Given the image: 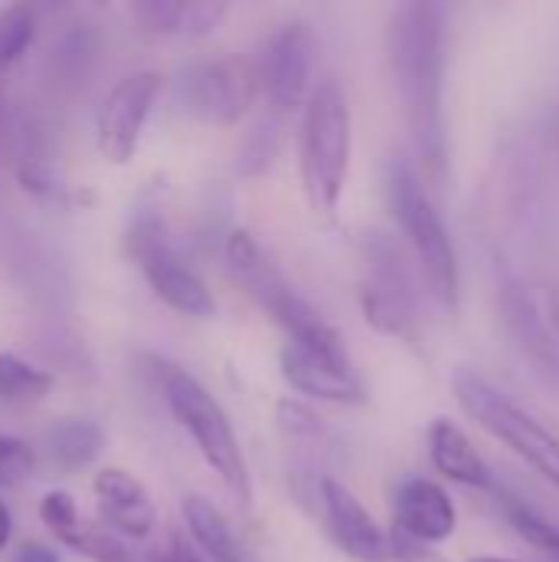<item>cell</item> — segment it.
<instances>
[{
    "label": "cell",
    "mask_w": 559,
    "mask_h": 562,
    "mask_svg": "<svg viewBox=\"0 0 559 562\" xmlns=\"http://www.w3.org/2000/svg\"><path fill=\"white\" fill-rule=\"evenodd\" d=\"M161 92V72L138 69L122 76L96 112V148L109 165H128L142 145L148 115Z\"/></svg>",
    "instance_id": "cell-11"
},
{
    "label": "cell",
    "mask_w": 559,
    "mask_h": 562,
    "mask_svg": "<svg viewBox=\"0 0 559 562\" xmlns=\"http://www.w3.org/2000/svg\"><path fill=\"white\" fill-rule=\"evenodd\" d=\"M10 562H63L59 553L46 543H36V540H26L13 550V560Z\"/></svg>",
    "instance_id": "cell-30"
},
{
    "label": "cell",
    "mask_w": 559,
    "mask_h": 562,
    "mask_svg": "<svg viewBox=\"0 0 559 562\" xmlns=\"http://www.w3.org/2000/svg\"><path fill=\"white\" fill-rule=\"evenodd\" d=\"M468 562H517V560H501V557H474V560Z\"/></svg>",
    "instance_id": "cell-32"
},
{
    "label": "cell",
    "mask_w": 559,
    "mask_h": 562,
    "mask_svg": "<svg viewBox=\"0 0 559 562\" xmlns=\"http://www.w3.org/2000/svg\"><path fill=\"white\" fill-rule=\"evenodd\" d=\"M389 207L415 254L428 293L445 310L455 313L461 300V270H458L455 240L445 227V217L432 204L425 184L405 161H392L389 168Z\"/></svg>",
    "instance_id": "cell-5"
},
{
    "label": "cell",
    "mask_w": 559,
    "mask_h": 562,
    "mask_svg": "<svg viewBox=\"0 0 559 562\" xmlns=\"http://www.w3.org/2000/svg\"><path fill=\"white\" fill-rule=\"evenodd\" d=\"M260 95L257 69L250 59L221 56L188 66L178 79L181 109L208 125H237Z\"/></svg>",
    "instance_id": "cell-8"
},
{
    "label": "cell",
    "mask_w": 559,
    "mask_h": 562,
    "mask_svg": "<svg viewBox=\"0 0 559 562\" xmlns=\"http://www.w3.org/2000/svg\"><path fill=\"white\" fill-rule=\"evenodd\" d=\"M145 562H204V557L194 550V543H188V537L181 530L165 533V540L158 547H152L145 557Z\"/></svg>",
    "instance_id": "cell-28"
},
{
    "label": "cell",
    "mask_w": 559,
    "mask_h": 562,
    "mask_svg": "<svg viewBox=\"0 0 559 562\" xmlns=\"http://www.w3.org/2000/svg\"><path fill=\"white\" fill-rule=\"evenodd\" d=\"M224 257L231 277L264 313H270V319L290 336V342L316 349L323 356H346L336 326L287 280V273L273 263V257L257 244L250 231H231L224 240Z\"/></svg>",
    "instance_id": "cell-3"
},
{
    "label": "cell",
    "mask_w": 559,
    "mask_h": 562,
    "mask_svg": "<svg viewBox=\"0 0 559 562\" xmlns=\"http://www.w3.org/2000/svg\"><path fill=\"white\" fill-rule=\"evenodd\" d=\"M428 458L435 471L455 484L474 487V491H491L494 477L471 438L451 422V418H435L428 428Z\"/></svg>",
    "instance_id": "cell-17"
},
{
    "label": "cell",
    "mask_w": 559,
    "mask_h": 562,
    "mask_svg": "<svg viewBox=\"0 0 559 562\" xmlns=\"http://www.w3.org/2000/svg\"><path fill=\"white\" fill-rule=\"evenodd\" d=\"M389 543H392V560L395 562H445L432 547H422L415 540H405L402 533H389Z\"/></svg>",
    "instance_id": "cell-29"
},
{
    "label": "cell",
    "mask_w": 559,
    "mask_h": 562,
    "mask_svg": "<svg viewBox=\"0 0 559 562\" xmlns=\"http://www.w3.org/2000/svg\"><path fill=\"white\" fill-rule=\"evenodd\" d=\"M43 448L59 471H82L102 454L105 431L89 418H59L46 428Z\"/></svg>",
    "instance_id": "cell-19"
},
{
    "label": "cell",
    "mask_w": 559,
    "mask_h": 562,
    "mask_svg": "<svg viewBox=\"0 0 559 562\" xmlns=\"http://www.w3.org/2000/svg\"><path fill=\"white\" fill-rule=\"evenodd\" d=\"M320 510L336 547L356 562H392L389 533L376 524L366 504L336 477H320Z\"/></svg>",
    "instance_id": "cell-12"
},
{
    "label": "cell",
    "mask_w": 559,
    "mask_h": 562,
    "mask_svg": "<svg viewBox=\"0 0 559 562\" xmlns=\"http://www.w3.org/2000/svg\"><path fill=\"white\" fill-rule=\"evenodd\" d=\"M280 138H283V115H267L254 125V132L244 138L241 151H237V171L241 175H264L270 168V161L280 151Z\"/></svg>",
    "instance_id": "cell-22"
},
{
    "label": "cell",
    "mask_w": 559,
    "mask_h": 562,
    "mask_svg": "<svg viewBox=\"0 0 559 562\" xmlns=\"http://www.w3.org/2000/svg\"><path fill=\"white\" fill-rule=\"evenodd\" d=\"M132 20L138 23L142 33L148 36H171L181 30L185 16V0H138L128 7Z\"/></svg>",
    "instance_id": "cell-24"
},
{
    "label": "cell",
    "mask_w": 559,
    "mask_h": 562,
    "mask_svg": "<svg viewBox=\"0 0 559 562\" xmlns=\"http://www.w3.org/2000/svg\"><path fill=\"white\" fill-rule=\"evenodd\" d=\"M507 520L514 524V530L537 550L550 553L559 560V524L550 517L537 514L534 507L521 504V501H507Z\"/></svg>",
    "instance_id": "cell-23"
},
{
    "label": "cell",
    "mask_w": 559,
    "mask_h": 562,
    "mask_svg": "<svg viewBox=\"0 0 559 562\" xmlns=\"http://www.w3.org/2000/svg\"><path fill=\"white\" fill-rule=\"evenodd\" d=\"M366 280L359 290L366 323L385 336H395L409 346L418 342V313H415V293L412 280L405 273V263L399 250L382 240L379 234L366 244Z\"/></svg>",
    "instance_id": "cell-10"
},
{
    "label": "cell",
    "mask_w": 559,
    "mask_h": 562,
    "mask_svg": "<svg viewBox=\"0 0 559 562\" xmlns=\"http://www.w3.org/2000/svg\"><path fill=\"white\" fill-rule=\"evenodd\" d=\"M155 385L161 392L165 408L178 422V428L194 441L198 454L204 464L221 477V484L237 497V504L250 507L254 487H250V471L244 448L237 441V431L221 408V402L181 366L168 359H155Z\"/></svg>",
    "instance_id": "cell-4"
},
{
    "label": "cell",
    "mask_w": 559,
    "mask_h": 562,
    "mask_svg": "<svg viewBox=\"0 0 559 562\" xmlns=\"http://www.w3.org/2000/svg\"><path fill=\"white\" fill-rule=\"evenodd\" d=\"M36 471V451L16 435H0V487H20Z\"/></svg>",
    "instance_id": "cell-25"
},
{
    "label": "cell",
    "mask_w": 559,
    "mask_h": 562,
    "mask_svg": "<svg viewBox=\"0 0 559 562\" xmlns=\"http://www.w3.org/2000/svg\"><path fill=\"white\" fill-rule=\"evenodd\" d=\"M458 510L451 494L428 477H409L395 491V533L422 547H438L455 537Z\"/></svg>",
    "instance_id": "cell-15"
},
{
    "label": "cell",
    "mask_w": 559,
    "mask_h": 562,
    "mask_svg": "<svg viewBox=\"0 0 559 562\" xmlns=\"http://www.w3.org/2000/svg\"><path fill=\"white\" fill-rule=\"evenodd\" d=\"M392 69L405 102L409 128L425 165L441 161V72L445 33L441 10L432 3H409L392 20Z\"/></svg>",
    "instance_id": "cell-1"
},
{
    "label": "cell",
    "mask_w": 559,
    "mask_h": 562,
    "mask_svg": "<svg viewBox=\"0 0 559 562\" xmlns=\"http://www.w3.org/2000/svg\"><path fill=\"white\" fill-rule=\"evenodd\" d=\"M96 510L102 520V530L125 540H148L158 527V510L148 494V487L125 468H99L92 477Z\"/></svg>",
    "instance_id": "cell-13"
},
{
    "label": "cell",
    "mask_w": 559,
    "mask_h": 562,
    "mask_svg": "<svg viewBox=\"0 0 559 562\" xmlns=\"http://www.w3.org/2000/svg\"><path fill=\"white\" fill-rule=\"evenodd\" d=\"M280 375L283 382L306 395V398H320V402H333V405H362L366 402V389L359 382V375L349 366V356H323L316 349L287 342L280 349Z\"/></svg>",
    "instance_id": "cell-14"
},
{
    "label": "cell",
    "mask_w": 559,
    "mask_h": 562,
    "mask_svg": "<svg viewBox=\"0 0 559 562\" xmlns=\"http://www.w3.org/2000/svg\"><path fill=\"white\" fill-rule=\"evenodd\" d=\"M10 537H13V517H10V507L0 501V553L10 547Z\"/></svg>",
    "instance_id": "cell-31"
},
{
    "label": "cell",
    "mask_w": 559,
    "mask_h": 562,
    "mask_svg": "<svg viewBox=\"0 0 559 562\" xmlns=\"http://www.w3.org/2000/svg\"><path fill=\"white\" fill-rule=\"evenodd\" d=\"M313 63H316V36L303 20H290L277 26L260 43L254 69L273 115H290L303 109L313 89Z\"/></svg>",
    "instance_id": "cell-9"
},
{
    "label": "cell",
    "mask_w": 559,
    "mask_h": 562,
    "mask_svg": "<svg viewBox=\"0 0 559 562\" xmlns=\"http://www.w3.org/2000/svg\"><path fill=\"white\" fill-rule=\"evenodd\" d=\"M125 250L145 273L152 293L175 313L188 319H211L217 313L214 293L201 280V273L185 263V257L171 247L168 227L158 207H142L125 231Z\"/></svg>",
    "instance_id": "cell-6"
},
{
    "label": "cell",
    "mask_w": 559,
    "mask_h": 562,
    "mask_svg": "<svg viewBox=\"0 0 559 562\" xmlns=\"http://www.w3.org/2000/svg\"><path fill=\"white\" fill-rule=\"evenodd\" d=\"M53 392V375L16 352H0V402L40 405Z\"/></svg>",
    "instance_id": "cell-21"
},
{
    "label": "cell",
    "mask_w": 559,
    "mask_h": 562,
    "mask_svg": "<svg viewBox=\"0 0 559 562\" xmlns=\"http://www.w3.org/2000/svg\"><path fill=\"white\" fill-rule=\"evenodd\" d=\"M458 405L497 441H504L524 464H530L550 487L559 491V438L534 415L504 398L491 382L461 369L455 375Z\"/></svg>",
    "instance_id": "cell-7"
},
{
    "label": "cell",
    "mask_w": 559,
    "mask_h": 562,
    "mask_svg": "<svg viewBox=\"0 0 559 562\" xmlns=\"http://www.w3.org/2000/svg\"><path fill=\"white\" fill-rule=\"evenodd\" d=\"M227 16V3H211V0H185V16H181V36H211L221 20Z\"/></svg>",
    "instance_id": "cell-27"
},
{
    "label": "cell",
    "mask_w": 559,
    "mask_h": 562,
    "mask_svg": "<svg viewBox=\"0 0 559 562\" xmlns=\"http://www.w3.org/2000/svg\"><path fill=\"white\" fill-rule=\"evenodd\" d=\"M181 517H185V530H188L194 550H201V557H208L211 562H247L231 520L224 517V510L214 501H208L204 494H188L181 501Z\"/></svg>",
    "instance_id": "cell-18"
},
{
    "label": "cell",
    "mask_w": 559,
    "mask_h": 562,
    "mask_svg": "<svg viewBox=\"0 0 559 562\" xmlns=\"http://www.w3.org/2000/svg\"><path fill=\"white\" fill-rule=\"evenodd\" d=\"M353 161V112L343 86L336 79H320L300 115V181L310 201V211L323 221H333Z\"/></svg>",
    "instance_id": "cell-2"
},
{
    "label": "cell",
    "mask_w": 559,
    "mask_h": 562,
    "mask_svg": "<svg viewBox=\"0 0 559 562\" xmlns=\"http://www.w3.org/2000/svg\"><path fill=\"white\" fill-rule=\"evenodd\" d=\"M36 40V16L23 3H10L0 10V128H3V112H7V86L10 72L20 66V59L30 53Z\"/></svg>",
    "instance_id": "cell-20"
},
{
    "label": "cell",
    "mask_w": 559,
    "mask_h": 562,
    "mask_svg": "<svg viewBox=\"0 0 559 562\" xmlns=\"http://www.w3.org/2000/svg\"><path fill=\"white\" fill-rule=\"evenodd\" d=\"M40 524L56 537L59 547H66L69 553L82 557L89 562H145L135 557L119 537H112L102 527H92L79 517L76 501L66 491H49L40 501Z\"/></svg>",
    "instance_id": "cell-16"
},
{
    "label": "cell",
    "mask_w": 559,
    "mask_h": 562,
    "mask_svg": "<svg viewBox=\"0 0 559 562\" xmlns=\"http://www.w3.org/2000/svg\"><path fill=\"white\" fill-rule=\"evenodd\" d=\"M277 422H280V428H283V435L290 441H306V438H316L323 431V418L313 408H306L303 402H293V398H283L277 405Z\"/></svg>",
    "instance_id": "cell-26"
}]
</instances>
